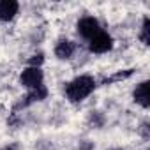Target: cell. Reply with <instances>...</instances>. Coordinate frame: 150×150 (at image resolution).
<instances>
[{
  "label": "cell",
  "instance_id": "obj_1",
  "mask_svg": "<svg viewBox=\"0 0 150 150\" xmlns=\"http://www.w3.org/2000/svg\"><path fill=\"white\" fill-rule=\"evenodd\" d=\"M97 87V81L94 80V76L90 74H81V76H76L74 80H71L65 85V97L71 103H81L85 101Z\"/></svg>",
  "mask_w": 150,
  "mask_h": 150
},
{
  "label": "cell",
  "instance_id": "obj_6",
  "mask_svg": "<svg viewBox=\"0 0 150 150\" xmlns=\"http://www.w3.org/2000/svg\"><path fill=\"white\" fill-rule=\"evenodd\" d=\"M132 99L136 104H139L141 108H148L150 106V83L148 81H141L136 85V88L132 90Z\"/></svg>",
  "mask_w": 150,
  "mask_h": 150
},
{
  "label": "cell",
  "instance_id": "obj_5",
  "mask_svg": "<svg viewBox=\"0 0 150 150\" xmlns=\"http://www.w3.org/2000/svg\"><path fill=\"white\" fill-rule=\"evenodd\" d=\"M46 97H48V88H46L44 85H41V87H37V88L28 90L27 96L21 97V101H20V104H18L16 108H28V106H32V104H35V103L44 101Z\"/></svg>",
  "mask_w": 150,
  "mask_h": 150
},
{
  "label": "cell",
  "instance_id": "obj_10",
  "mask_svg": "<svg viewBox=\"0 0 150 150\" xmlns=\"http://www.w3.org/2000/svg\"><path fill=\"white\" fill-rule=\"evenodd\" d=\"M132 69H125V71H120V72H117V74H113L111 78H108V80H104V83H113V81H120V80H127L129 76H132Z\"/></svg>",
  "mask_w": 150,
  "mask_h": 150
},
{
  "label": "cell",
  "instance_id": "obj_8",
  "mask_svg": "<svg viewBox=\"0 0 150 150\" xmlns=\"http://www.w3.org/2000/svg\"><path fill=\"white\" fill-rule=\"evenodd\" d=\"M74 51H76V44L71 39H60L55 46V55L60 60H69L74 55Z\"/></svg>",
  "mask_w": 150,
  "mask_h": 150
},
{
  "label": "cell",
  "instance_id": "obj_11",
  "mask_svg": "<svg viewBox=\"0 0 150 150\" xmlns=\"http://www.w3.org/2000/svg\"><path fill=\"white\" fill-rule=\"evenodd\" d=\"M44 64V53H34L28 58V67H41Z\"/></svg>",
  "mask_w": 150,
  "mask_h": 150
},
{
  "label": "cell",
  "instance_id": "obj_7",
  "mask_svg": "<svg viewBox=\"0 0 150 150\" xmlns=\"http://www.w3.org/2000/svg\"><path fill=\"white\" fill-rule=\"evenodd\" d=\"M18 11H20V4L16 0H0V21L2 23L14 20Z\"/></svg>",
  "mask_w": 150,
  "mask_h": 150
},
{
  "label": "cell",
  "instance_id": "obj_9",
  "mask_svg": "<svg viewBox=\"0 0 150 150\" xmlns=\"http://www.w3.org/2000/svg\"><path fill=\"white\" fill-rule=\"evenodd\" d=\"M139 39L143 44H150V18L145 16L143 18V23H141V32H139Z\"/></svg>",
  "mask_w": 150,
  "mask_h": 150
},
{
  "label": "cell",
  "instance_id": "obj_2",
  "mask_svg": "<svg viewBox=\"0 0 150 150\" xmlns=\"http://www.w3.org/2000/svg\"><path fill=\"white\" fill-rule=\"evenodd\" d=\"M20 85L27 90L44 85V72L41 67H25L20 74Z\"/></svg>",
  "mask_w": 150,
  "mask_h": 150
},
{
  "label": "cell",
  "instance_id": "obj_4",
  "mask_svg": "<svg viewBox=\"0 0 150 150\" xmlns=\"http://www.w3.org/2000/svg\"><path fill=\"white\" fill-rule=\"evenodd\" d=\"M113 44H115L113 37H111L108 32L101 30L99 34H96V35L88 41V50H90L92 53L101 55V53H108V51L113 48Z\"/></svg>",
  "mask_w": 150,
  "mask_h": 150
},
{
  "label": "cell",
  "instance_id": "obj_13",
  "mask_svg": "<svg viewBox=\"0 0 150 150\" xmlns=\"http://www.w3.org/2000/svg\"><path fill=\"white\" fill-rule=\"evenodd\" d=\"M113 150H122V148H113Z\"/></svg>",
  "mask_w": 150,
  "mask_h": 150
},
{
  "label": "cell",
  "instance_id": "obj_3",
  "mask_svg": "<svg viewBox=\"0 0 150 150\" xmlns=\"http://www.w3.org/2000/svg\"><path fill=\"white\" fill-rule=\"evenodd\" d=\"M103 28H101V23H99V20L97 18H94V16H85V18H81L78 23H76V32L83 37V39H87V41H90L96 34H99Z\"/></svg>",
  "mask_w": 150,
  "mask_h": 150
},
{
  "label": "cell",
  "instance_id": "obj_12",
  "mask_svg": "<svg viewBox=\"0 0 150 150\" xmlns=\"http://www.w3.org/2000/svg\"><path fill=\"white\" fill-rule=\"evenodd\" d=\"M92 148H94V145H92V143H85V145L81 146V150H92Z\"/></svg>",
  "mask_w": 150,
  "mask_h": 150
}]
</instances>
